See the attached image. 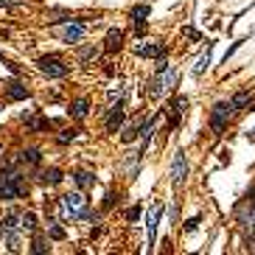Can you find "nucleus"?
Listing matches in <instances>:
<instances>
[{"label":"nucleus","mask_w":255,"mask_h":255,"mask_svg":"<svg viewBox=\"0 0 255 255\" xmlns=\"http://www.w3.org/2000/svg\"><path fill=\"white\" fill-rule=\"evenodd\" d=\"M6 93H9V98L11 101H23V98H28L31 93H28V87L23 84V81H9V87H6Z\"/></svg>","instance_id":"15"},{"label":"nucleus","mask_w":255,"mask_h":255,"mask_svg":"<svg viewBox=\"0 0 255 255\" xmlns=\"http://www.w3.org/2000/svg\"><path fill=\"white\" fill-rule=\"evenodd\" d=\"M236 112H238V109L233 107V101H216L213 109H211V129H213V135L224 132V129H227V123H230V118H233Z\"/></svg>","instance_id":"4"},{"label":"nucleus","mask_w":255,"mask_h":255,"mask_svg":"<svg viewBox=\"0 0 255 255\" xmlns=\"http://www.w3.org/2000/svg\"><path fill=\"white\" fill-rule=\"evenodd\" d=\"M185 177H188V160H185V151L180 149L171 160V185L185 182Z\"/></svg>","instance_id":"7"},{"label":"nucleus","mask_w":255,"mask_h":255,"mask_svg":"<svg viewBox=\"0 0 255 255\" xmlns=\"http://www.w3.org/2000/svg\"><path fill=\"white\" fill-rule=\"evenodd\" d=\"M0 62H3V65H6V59H3V53H0Z\"/></svg>","instance_id":"37"},{"label":"nucleus","mask_w":255,"mask_h":255,"mask_svg":"<svg viewBox=\"0 0 255 255\" xmlns=\"http://www.w3.org/2000/svg\"><path fill=\"white\" fill-rule=\"evenodd\" d=\"M182 34L191 36V39H202V34H199V31H194V28H182Z\"/></svg>","instance_id":"33"},{"label":"nucleus","mask_w":255,"mask_h":255,"mask_svg":"<svg viewBox=\"0 0 255 255\" xmlns=\"http://www.w3.org/2000/svg\"><path fill=\"white\" fill-rule=\"evenodd\" d=\"M241 224H244L247 238L253 241L255 238V199H247V208H244V213H241Z\"/></svg>","instance_id":"9"},{"label":"nucleus","mask_w":255,"mask_h":255,"mask_svg":"<svg viewBox=\"0 0 255 255\" xmlns=\"http://www.w3.org/2000/svg\"><path fill=\"white\" fill-rule=\"evenodd\" d=\"M177 79H180V73H177V68H171L168 65L166 71H157V76H154V81H151V90H149V96L157 101V98H163L166 93H171L177 84Z\"/></svg>","instance_id":"3"},{"label":"nucleus","mask_w":255,"mask_h":255,"mask_svg":"<svg viewBox=\"0 0 255 255\" xmlns=\"http://www.w3.org/2000/svg\"><path fill=\"white\" fill-rule=\"evenodd\" d=\"M115 202H118V194H112V191H109V194H107V199H104V211H109Z\"/></svg>","instance_id":"31"},{"label":"nucleus","mask_w":255,"mask_h":255,"mask_svg":"<svg viewBox=\"0 0 255 255\" xmlns=\"http://www.w3.org/2000/svg\"><path fill=\"white\" fill-rule=\"evenodd\" d=\"M138 216H141V208H129V211H126V219L129 221H135Z\"/></svg>","instance_id":"34"},{"label":"nucleus","mask_w":255,"mask_h":255,"mask_svg":"<svg viewBox=\"0 0 255 255\" xmlns=\"http://www.w3.org/2000/svg\"><path fill=\"white\" fill-rule=\"evenodd\" d=\"M87 115H90V101H87V98H79V101H73V104H71V118L84 121Z\"/></svg>","instance_id":"16"},{"label":"nucleus","mask_w":255,"mask_h":255,"mask_svg":"<svg viewBox=\"0 0 255 255\" xmlns=\"http://www.w3.org/2000/svg\"><path fill=\"white\" fill-rule=\"evenodd\" d=\"M199 221H202V216H191V219L185 221V233H194L199 227Z\"/></svg>","instance_id":"29"},{"label":"nucleus","mask_w":255,"mask_h":255,"mask_svg":"<svg viewBox=\"0 0 255 255\" xmlns=\"http://www.w3.org/2000/svg\"><path fill=\"white\" fill-rule=\"evenodd\" d=\"M138 135H141V123H126V126H123V132H121V138H123V143H132Z\"/></svg>","instance_id":"22"},{"label":"nucleus","mask_w":255,"mask_h":255,"mask_svg":"<svg viewBox=\"0 0 255 255\" xmlns=\"http://www.w3.org/2000/svg\"><path fill=\"white\" fill-rule=\"evenodd\" d=\"M123 98H126V84H118V87L115 90H109V93H107V101H109V104H123Z\"/></svg>","instance_id":"24"},{"label":"nucleus","mask_w":255,"mask_h":255,"mask_svg":"<svg viewBox=\"0 0 255 255\" xmlns=\"http://www.w3.org/2000/svg\"><path fill=\"white\" fill-rule=\"evenodd\" d=\"M0 6H3V9H11V6H14V0H0Z\"/></svg>","instance_id":"35"},{"label":"nucleus","mask_w":255,"mask_h":255,"mask_svg":"<svg viewBox=\"0 0 255 255\" xmlns=\"http://www.w3.org/2000/svg\"><path fill=\"white\" fill-rule=\"evenodd\" d=\"M121 123H123V104H115L112 109L107 112L104 126H107V132H118V129H121Z\"/></svg>","instance_id":"12"},{"label":"nucleus","mask_w":255,"mask_h":255,"mask_svg":"<svg viewBox=\"0 0 255 255\" xmlns=\"http://www.w3.org/2000/svg\"><path fill=\"white\" fill-rule=\"evenodd\" d=\"M76 138V129H65V132L59 135V143H68V141H73Z\"/></svg>","instance_id":"30"},{"label":"nucleus","mask_w":255,"mask_h":255,"mask_svg":"<svg viewBox=\"0 0 255 255\" xmlns=\"http://www.w3.org/2000/svg\"><path fill=\"white\" fill-rule=\"evenodd\" d=\"M121 45H123V31L121 28H109L104 36V51L115 53V51H121Z\"/></svg>","instance_id":"13"},{"label":"nucleus","mask_w":255,"mask_h":255,"mask_svg":"<svg viewBox=\"0 0 255 255\" xmlns=\"http://www.w3.org/2000/svg\"><path fill=\"white\" fill-rule=\"evenodd\" d=\"M28 194L26 177L14 171V168H0V199L3 202H14L20 196Z\"/></svg>","instance_id":"1"},{"label":"nucleus","mask_w":255,"mask_h":255,"mask_svg":"<svg viewBox=\"0 0 255 255\" xmlns=\"http://www.w3.org/2000/svg\"><path fill=\"white\" fill-rule=\"evenodd\" d=\"M151 14V6L149 3H141V6H135L132 9V20L135 23H146V17Z\"/></svg>","instance_id":"23"},{"label":"nucleus","mask_w":255,"mask_h":255,"mask_svg":"<svg viewBox=\"0 0 255 255\" xmlns=\"http://www.w3.org/2000/svg\"><path fill=\"white\" fill-rule=\"evenodd\" d=\"M211 51H213V42H208L205 45V53L196 59V65H194V76H202V73L208 71V65H211Z\"/></svg>","instance_id":"18"},{"label":"nucleus","mask_w":255,"mask_h":255,"mask_svg":"<svg viewBox=\"0 0 255 255\" xmlns=\"http://www.w3.org/2000/svg\"><path fill=\"white\" fill-rule=\"evenodd\" d=\"M241 42H244V39H238V42H233V45H230V48H227V53H224V62H227L230 56H233V53H236L238 48H241Z\"/></svg>","instance_id":"32"},{"label":"nucleus","mask_w":255,"mask_h":255,"mask_svg":"<svg viewBox=\"0 0 255 255\" xmlns=\"http://www.w3.org/2000/svg\"><path fill=\"white\" fill-rule=\"evenodd\" d=\"M73 180H76V185H79V188H90V185L96 182V174H93V171H84V168H79V171L73 174Z\"/></svg>","instance_id":"20"},{"label":"nucleus","mask_w":255,"mask_h":255,"mask_svg":"<svg viewBox=\"0 0 255 255\" xmlns=\"http://www.w3.org/2000/svg\"><path fill=\"white\" fill-rule=\"evenodd\" d=\"M247 141H250V143H255V129H250V132H247Z\"/></svg>","instance_id":"36"},{"label":"nucleus","mask_w":255,"mask_h":255,"mask_svg":"<svg viewBox=\"0 0 255 255\" xmlns=\"http://www.w3.org/2000/svg\"><path fill=\"white\" fill-rule=\"evenodd\" d=\"M59 36H62L68 45H71V42H79L81 36H84V23H81V20H76V23H68V26L59 31Z\"/></svg>","instance_id":"10"},{"label":"nucleus","mask_w":255,"mask_h":255,"mask_svg":"<svg viewBox=\"0 0 255 255\" xmlns=\"http://www.w3.org/2000/svg\"><path fill=\"white\" fill-rule=\"evenodd\" d=\"M20 118H23V121H26V126H28V132H45V129H48V126H51V121H48V118H42V115H28V112H23L20 115Z\"/></svg>","instance_id":"14"},{"label":"nucleus","mask_w":255,"mask_h":255,"mask_svg":"<svg viewBox=\"0 0 255 255\" xmlns=\"http://www.w3.org/2000/svg\"><path fill=\"white\" fill-rule=\"evenodd\" d=\"M188 98L185 96H174L171 98V107H168V112H171V118H168V129H174L177 123H180V118L185 115V109H188Z\"/></svg>","instance_id":"8"},{"label":"nucleus","mask_w":255,"mask_h":255,"mask_svg":"<svg viewBox=\"0 0 255 255\" xmlns=\"http://www.w3.org/2000/svg\"><path fill=\"white\" fill-rule=\"evenodd\" d=\"M98 59V48L96 45H87V48H81L79 51V62L81 65H90V62H96Z\"/></svg>","instance_id":"21"},{"label":"nucleus","mask_w":255,"mask_h":255,"mask_svg":"<svg viewBox=\"0 0 255 255\" xmlns=\"http://www.w3.org/2000/svg\"><path fill=\"white\" fill-rule=\"evenodd\" d=\"M0 149H3V143H0Z\"/></svg>","instance_id":"38"},{"label":"nucleus","mask_w":255,"mask_h":255,"mask_svg":"<svg viewBox=\"0 0 255 255\" xmlns=\"http://www.w3.org/2000/svg\"><path fill=\"white\" fill-rule=\"evenodd\" d=\"M250 90H241V93H236V96L230 98V101H233V107H236V109H244V107H250Z\"/></svg>","instance_id":"25"},{"label":"nucleus","mask_w":255,"mask_h":255,"mask_svg":"<svg viewBox=\"0 0 255 255\" xmlns=\"http://www.w3.org/2000/svg\"><path fill=\"white\" fill-rule=\"evenodd\" d=\"M39 182L48 185V188H56V185L62 182V171L56 166H51L48 171H42V174H39Z\"/></svg>","instance_id":"17"},{"label":"nucleus","mask_w":255,"mask_h":255,"mask_svg":"<svg viewBox=\"0 0 255 255\" xmlns=\"http://www.w3.org/2000/svg\"><path fill=\"white\" fill-rule=\"evenodd\" d=\"M163 216V205H151L149 216H146V230H149V244H154V236H157V221Z\"/></svg>","instance_id":"11"},{"label":"nucleus","mask_w":255,"mask_h":255,"mask_svg":"<svg viewBox=\"0 0 255 255\" xmlns=\"http://www.w3.org/2000/svg\"><path fill=\"white\" fill-rule=\"evenodd\" d=\"M23 230H26V233H36V216L31 211L23 213Z\"/></svg>","instance_id":"27"},{"label":"nucleus","mask_w":255,"mask_h":255,"mask_svg":"<svg viewBox=\"0 0 255 255\" xmlns=\"http://www.w3.org/2000/svg\"><path fill=\"white\" fill-rule=\"evenodd\" d=\"M45 250H48V244H45V238H42V236H36V238H34V244H31V253L42 255Z\"/></svg>","instance_id":"28"},{"label":"nucleus","mask_w":255,"mask_h":255,"mask_svg":"<svg viewBox=\"0 0 255 255\" xmlns=\"http://www.w3.org/2000/svg\"><path fill=\"white\" fill-rule=\"evenodd\" d=\"M20 160L28 163V166H39V163H42V151L39 149H23L20 151Z\"/></svg>","instance_id":"19"},{"label":"nucleus","mask_w":255,"mask_h":255,"mask_svg":"<svg viewBox=\"0 0 255 255\" xmlns=\"http://www.w3.org/2000/svg\"><path fill=\"white\" fill-rule=\"evenodd\" d=\"M48 238H53V241H62V238H65V230L51 219H48Z\"/></svg>","instance_id":"26"},{"label":"nucleus","mask_w":255,"mask_h":255,"mask_svg":"<svg viewBox=\"0 0 255 255\" xmlns=\"http://www.w3.org/2000/svg\"><path fill=\"white\" fill-rule=\"evenodd\" d=\"M36 65H39V71L48 76V79H65L68 73H71V65H65V59H59V56H39L36 59Z\"/></svg>","instance_id":"5"},{"label":"nucleus","mask_w":255,"mask_h":255,"mask_svg":"<svg viewBox=\"0 0 255 255\" xmlns=\"http://www.w3.org/2000/svg\"><path fill=\"white\" fill-rule=\"evenodd\" d=\"M90 211V202H87V196L81 194V191H71V194H65L59 199V213H62V219H79Z\"/></svg>","instance_id":"2"},{"label":"nucleus","mask_w":255,"mask_h":255,"mask_svg":"<svg viewBox=\"0 0 255 255\" xmlns=\"http://www.w3.org/2000/svg\"><path fill=\"white\" fill-rule=\"evenodd\" d=\"M135 56H141V59H160V56H166V48H163L160 42L141 39V42L135 45Z\"/></svg>","instance_id":"6"}]
</instances>
